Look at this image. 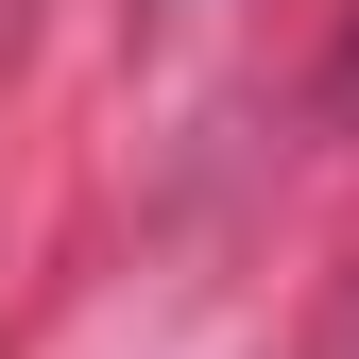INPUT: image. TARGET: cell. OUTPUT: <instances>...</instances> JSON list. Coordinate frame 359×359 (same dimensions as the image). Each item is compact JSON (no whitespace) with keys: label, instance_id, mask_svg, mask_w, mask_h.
I'll return each instance as SVG.
<instances>
[{"label":"cell","instance_id":"1","mask_svg":"<svg viewBox=\"0 0 359 359\" xmlns=\"http://www.w3.org/2000/svg\"><path fill=\"white\" fill-rule=\"evenodd\" d=\"M342 103H359V52H342Z\"/></svg>","mask_w":359,"mask_h":359}]
</instances>
